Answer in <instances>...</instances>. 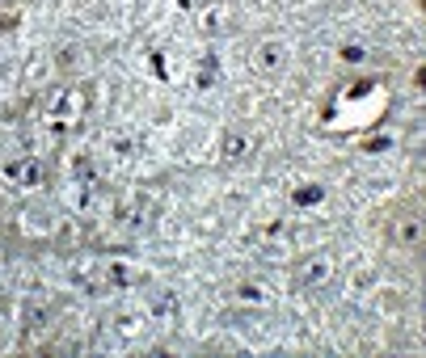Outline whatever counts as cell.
<instances>
[{"mask_svg": "<svg viewBox=\"0 0 426 358\" xmlns=\"http://www.w3.org/2000/svg\"><path fill=\"white\" fill-rule=\"evenodd\" d=\"M283 64H287V46L279 42V38H266L257 51H253V68L262 72V76H271V72H283Z\"/></svg>", "mask_w": 426, "mask_h": 358, "instance_id": "6da1fadb", "label": "cell"}, {"mask_svg": "<svg viewBox=\"0 0 426 358\" xmlns=\"http://www.w3.org/2000/svg\"><path fill=\"white\" fill-rule=\"evenodd\" d=\"M0 177H5L9 186H38V181H42V165L30 161V156H22V161H5Z\"/></svg>", "mask_w": 426, "mask_h": 358, "instance_id": "7a4b0ae2", "label": "cell"}, {"mask_svg": "<svg viewBox=\"0 0 426 358\" xmlns=\"http://www.w3.org/2000/svg\"><path fill=\"white\" fill-rule=\"evenodd\" d=\"M330 274H334V262L330 258H308L296 278H300V287H321V283H330Z\"/></svg>", "mask_w": 426, "mask_h": 358, "instance_id": "3957f363", "label": "cell"}, {"mask_svg": "<svg viewBox=\"0 0 426 358\" xmlns=\"http://www.w3.org/2000/svg\"><path fill=\"white\" fill-rule=\"evenodd\" d=\"M114 215H119V224H123L127 232H135V228H148V220H152L148 202H123V207H119Z\"/></svg>", "mask_w": 426, "mask_h": 358, "instance_id": "277c9868", "label": "cell"}, {"mask_svg": "<svg viewBox=\"0 0 426 358\" xmlns=\"http://www.w3.org/2000/svg\"><path fill=\"white\" fill-rule=\"evenodd\" d=\"M397 240H401V244H414V249L422 244V215H418V211H409V215L397 220Z\"/></svg>", "mask_w": 426, "mask_h": 358, "instance_id": "5b68a950", "label": "cell"}, {"mask_svg": "<svg viewBox=\"0 0 426 358\" xmlns=\"http://www.w3.org/2000/svg\"><path fill=\"white\" fill-rule=\"evenodd\" d=\"M76 93H60L56 101H51V118H56V131H64V118H76Z\"/></svg>", "mask_w": 426, "mask_h": 358, "instance_id": "8992f818", "label": "cell"}, {"mask_svg": "<svg viewBox=\"0 0 426 358\" xmlns=\"http://www.w3.org/2000/svg\"><path fill=\"white\" fill-rule=\"evenodd\" d=\"M224 21H228L224 5H203V13H198V26H203V34H216V30H224Z\"/></svg>", "mask_w": 426, "mask_h": 358, "instance_id": "52a82bcc", "label": "cell"}, {"mask_svg": "<svg viewBox=\"0 0 426 358\" xmlns=\"http://www.w3.org/2000/svg\"><path fill=\"white\" fill-rule=\"evenodd\" d=\"M135 270L131 266H123V262H110V266H105V283H110V287H135Z\"/></svg>", "mask_w": 426, "mask_h": 358, "instance_id": "ba28073f", "label": "cell"}, {"mask_svg": "<svg viewBox=\"0 0 426 358\" xmlns=\"http://www.w3.org/2000/svg\"><path fill=\"white\" fill-rule=\"evenodd\" d=\"M110 156H114V161H131V156H135V139H131V135H114V139H110Z\"/></svg>", "mask_w": 426, "mask_h": 358, "instance_id": "9c48e42d", "label": "cell"}, {"mask_svg": "<svg viewBox=\"0 0 426 358\" xmlns=\"http://www.w3.org/2000/svg\"><path fill=\"white\" fill-rule=\"evenodd\" d=\"M245 152H249V139H245V135H228L224 156H228V161H237V156H245Z\"/></svg>", "mask_w": 426, "mask_h": 358, "instance_id": "30bf717a", "label": "cell"}, {"mask_svg": "<svg viewBox=\"0 0 426 358\" xmlns=\"http://www.w3.org/2000/svg\"><path fill=\"white\" fill-rule=\"evenodd\" d=\"M173 308H178V303H173V295H169V299L161 295V299L152 303V316H156V321H173Z\"/></svg>", "mask_w": 426, "mask_h": 358, "instance_id": "8fae6325", "label": "cell"}, {"mask_svg": "<svg viewBox=\"0 0 426 358\" xmlns=\"http://www.w3.org/2000/svg\"><path fill=\"white\" fill-rule=\"evenodd\" d=\"M114 329H119L123 337H135V333H139V316H119V321H114Z\"/></svg>", "mask_w": 426, "mask_h": 358, "instance_id": "7c38bea8", "label": "cell"}, {"mask_svg": "<svg viewBox=\"0 0 426 358\" xmlns=\"http://www.w3.org/2000/svg\"><path fill=\"white\" fill-rule=\"evenodd\" d=\"M316 198H321V190H300L296 194V202H316Z\"/></svg>", "mask_w": 426, "mask_h": 358, "instance_id": "4fadbf2b", "label": "cell"}]
</instances>
